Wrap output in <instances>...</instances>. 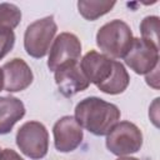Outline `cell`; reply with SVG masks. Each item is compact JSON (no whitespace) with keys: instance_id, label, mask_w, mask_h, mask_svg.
Here are the masks:
<instances>
[{"instance_id":"obj_1","label":"cell","mask_w":160,"mask_h":160,"mask_svg":"<svg viewBox=\"0 0 160 160\" xmlns=\"http://www.w3.org/2000/svg\"><path fill=\"white\" fill-rule=\"evenodd\" d=\"M120 110L115 104L96 96L82 99L75 106V120L81 128L96 136L108 135L120 120Z\"/></svg>"},{"instance_id":"obj_2","label":"cell","mask_w":160,"mask_h":160,"mask_svg":"<svg viewBox=\"0 0 160 160\" xmlns=\"http://www.w3.org/2000/svg\"><path fill=\"white\" fill-rule=\"evenodd\" d=\"M132 39L130 26L119 19L104 24L96 32V45L110 59H124Z\"/></svg>"},{"instance_id":"obj_3","label":"cell","mask_w":160,"mask_h":160,"mask_svg":"<svg viewBox=\"0 0 160 160\" xmlns=\"http://www.w3.org/2000/svg\"><path fill=\"white\" fill-rule=\"evenodd\" d=\"M58 31V25L54 16H45L31 22L24 34V48L31 58H44L54 41V36Z\"/></svg>"},{"instance_id":"obj_4","label":"cell","mask_w":160,"mask_h":160,"mask_svg":"<svg viewBox=\"0 0 160 160\" xmlns=\"http://www.w3.org/2000/svg\"><path fill=\"white\" fill-rule=\"evenodd\" d=\"M16 145L31 160H40L49 150V132L40 121H28L16 132Z\"/></svg>"},{"instance_id":"obj_5","label":"cell","mask_w":160,"mask_h":160,"mask_svg":"<svg viewBox=\"0 0 160 160\" xmlns=\"http://www.w3.org/2000/svg\"><path fill=\"white\" fill-rule=\"evenodd\" d=\"M142 146L141 130L130 121L118 122L106 135L108 150L118 156H128L138 152Z\"/></svg>"},{"instance_id":"obj_6","label":"cell","mask_w":160,"mask_h":160,"mask_svg":"<svg viewBox=\"0 0 160 160\" xmlns=\"http://www.w3.org/2000/svg\"><path fill=\"white\" fill-rule=\"evenodd\" d=\"M81 55V42L76 35L71 32H61L59 34L49 50L48 68L51 71H56L58 69L79 62Z\"/></svg>"},{"instance_id":"obj_7","label":"cell","mask_w":160,"mask_h":160,"mask_svg":"<svg viewBox=\"0 0 160 160\" xmlns=\"http://www.w3.org/2000/svg\"><path fill=\"white\" fill-rule=\"evenodd\" d=\"M124 61L134 72L146 75L159 65V48L141 38H134Z\"/></svg>"},{"instance_id":"obj_8","label":"cell","mask_w":160,"mask_h":160,"mask_svg":"<svg viewBox=\"0 0 160 160\" xmlns=\"http://www.w3.org/2000/svg\"><path fill=\"white\" fill-rule=\"evenodd\" d=\"M54 145L60 152H70L80 146L84 134L82 128L74 116L66 115L60 118L52 126Z\"/></svg>"},{"instance_id":"obj_9","label":"cell","mask_w":160,"mask_h":160,"mask_svg":"<svg viewBox=\"0 0 160 160\" xmlns=\"http://www.w3.org/2000/svg\"><path fill=\"white\" fill-rule=\"evenodd\" d=\"M114 61L105 54L90 50L84 55L80 61V69L86 79L96 86L104 84L111 75L114 69Z\"/></svg>"},{"instance_id":"obj_10","label":"cell","mask_w":160,"mask_h":160,"mask_svg":"<svg viewBox=\"0 0 160 160\" xmlns=\"http://www.w3.org/2000/svg\"><path fill=\"white\" fill-rule=\"evenodd\" d=\"M54 74L58 89L65 98H71L78 92L86 90L90 85V81L81 71L79 62L62 66L54 71Z\"/></svg>"},{"instance_id":"obj_11","label":"cell","mask_w":160,"mask_h":160,"mask_svg":"<svg viewBox=\"0 0 160 160\" xmlns=\"http://www.w3.org/2000/svg\"><path fill=\"white\" fill-rule=\"evenodd\" d=\"M4 72V90L18 92L28 89L34 80L30 66L19 58L11 59L1 68Z\"/></svg>"},{"instance_id":"obj_12","label":"cell","mask_w":160,"mask_h":160,"mask_svg":"<svg viewBox=\"0 0 160 160\" xmlns=\"http://www.w3.org/2000/svg\"><path fill=\"white\" fill-rule=\"evenodd\" d=\"M24 102L15 96H0V135L9 134L25 115Z\"/></svg>"},{"instance_id":"obj_13","label":"cell","mask_w":160,"mask_h":160,"mask_svg":"<svg viewBox=\"0 0 160 160\" xmlns=\"http://www.w3.org/2000/svg\"><path fill=\"white\" fill-rule=\"evenodd\" d=\"M130 82V76L125 66L120 61H114V69L110 75V78L101 85L98 86V89L109 95H118L126 90Z\"/></svg>"},{"instance_id":"obj_14","label":"cell","mask_w":160,"mask_h":160,"mask_svg":"<svg viewBox=\"0 0 160 160\" xmlns=\"http://www.w3.org/2000/svg\"><path fill=\"white\" fill-rule=\"evenodd\" d=\"M115 1H94V0H80L78 1V10L79 14L89 20V21H94L96 19H99L100 16L108 14L114 6H115Z\"/></svg>"},{"instance_id":"obj_15","label":"cell","mask_w":160,"mask_h":160,"mask_svg":"<svg viewBox=\"0 0 160 160\" xmlns=\"http://www.w3.org/2000/svg\"><path fill=\"white\" fill-rule=\"evenodd\" d=\"M21 21L20 9L11 2L0 4V31L14 30Z\"/></svg>"},{"instance_id":"obj_16","label":"cell","mask_w":160,"mask_h":160,"mask_svg":"<svg viewBox=\"0 0 160 160\" xmlns=\"http://www.w3.org/2000/svg\"><path fill=\"white\" fill-rule=\"evenodd\" d=\"M141 39L159 48V16H145L140 24Z\"/></svg>"},{"instance_id":"obj_17","label":"cell","mask_w":160,"mask_h":160,"mask_svg":"<svg viewBox=\"0 0 160 160\" xmlns=\"http://www.w3.org/2000/svg\"><path fill=\"white\" fill-rule=\"evenodd\" d=\"M15 45V34L12 30L0 31V60L4 59Z\"/></svg>"},{"instance_id":"obj_18","label":"cell","mask_w":160,"mask_h":160,"mask_svg":"<svg viewBox=\"0 0 160 160\" xmlns=\"http://www.w3.org/2000/svg\"><path fill=\"white\" fill-rule=\"evenodd\" d=\"M145 80L148 85H150L154 89H159V65L149 74L145 75Z\"/></svg>"},{"instance_id":"obj_19","label":"cell","mask_w":160,"mask_h":160,"mask_svg":"<svg viewBox=\"0 0 160 160\" xmlns=\"http://www.w3.org/2000/svg\"><path fill=\"white\" fill-rule=\"evenodd\" d=\"M0 160H24V159L12 149H2L0 151Z\"/></svg>"},{"instance_id":"obj_20","label":"cell","mask_w":160,"mask_h":160,"mask_svg":"<svg viewBox=\"0 0 160 160\" xmlns=\"http://www.w3.org/2000/svg\"><path fill=\"white\" fill-rule=\"evenodd\" d=\"M4 89V72H2V69L0 68V91Z\"/></svg>"},{"instance_id":"obj_21","label":"cell","mask_w":160,"mask_h":160,"mask_svg":"<svg viewBox=\"0 0 160 160\" xmlns=\"http://www.w3.org/2000/svg\"><path fill=\"white\" fill-rule=\"evenodd\" d=\"M116 160H139V159L132 158V156H119Z\"/></svg>"},{"instance_id":"obj_22","label":"cell","mask_w":160,"mask_h":160,"mask_svg":"<svg viewBox=\"0 0 160 160\" xmlns=\"http://www.w3.org/2000/svg\"><path fill=\"white\" fill-rule=\"evenodd\" d=\"M0 151H1V149H0Z\"/></svg>"}]
</instances>
